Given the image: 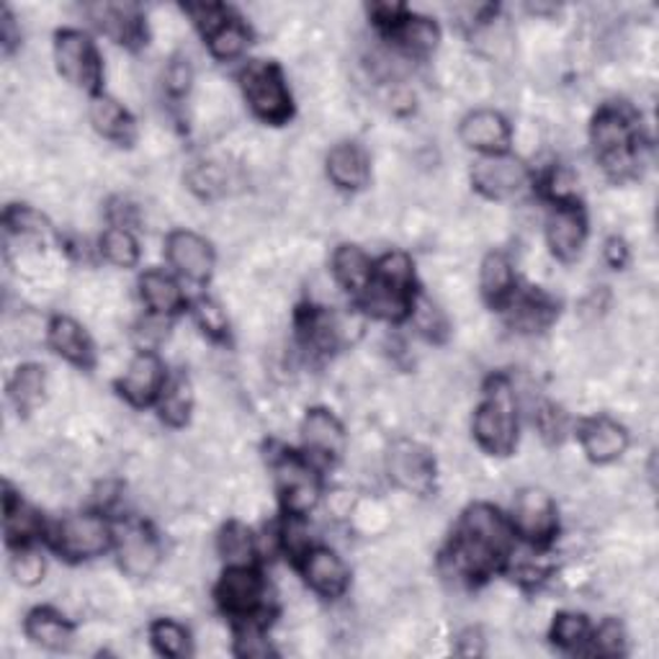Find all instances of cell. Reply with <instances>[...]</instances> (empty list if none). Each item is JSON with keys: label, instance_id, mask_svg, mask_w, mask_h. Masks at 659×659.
I'll return each instance as SVG.
<instances>
[{"label": "cell", "instance_id": "6da1fadb", "mask_svg": "<svg viewBox=\"0 0 659 659\" xmlns=\"http://www.w3.org/2000/svg\"><path fill=\"white\" fill-rule=\"evenodd\" d=\"M512 531L492 506H471L451 547V567L459 577L490 575L508 555Z\"/></svg>", "mask_w": 659, "mask_h": 659}, {"label": "cell", "instance_id": "7a4b0ae2", "mask_svg": "<svg viewBox=\"0 0 659 659\" xmlns=\"http://www.w3.org/2000/svg\"><path fill=\"white\" fill-rule=\"evenodd\" d=\"M475 438L485 451L498 453V457H506L516 449L518 418L508 381H492L490 392L475 415Z\"/></svg>", "mask_w": 659, "mask_h": 659}, {"label": "cell", "instance_id": "3957f363", "mask_svg": "<svg viewBox=\"0 0 659 659\" xmlns=\"http://www.w3.org/2000/svg\"><path fill=\"white\" fill-rule=\"evenodd\" d=\"M592 144L610 173L623 176L637 162V129L629 111L606 106L592 121Z\"/></svg>", "mask_w": 659, "mask_h": 659}, {"label": "cell", "instance_id": "277c9868", "mask_svg": "<svg viewBox=\"0 0 659 659\" xmlns=\"http://www.w3.org/2000/svg\"><path fill=\"white\" fill-rule=\"evenodd\" d=\"M242 93L260 119L281 124L291 113V96L281 70L273 62H250L240 76Z\"/></svg>", "mask_w": 659, "mask_h": 659}, {"label": "cell", "instance_id": "5b68a950", "mask_svg": "<svg viewBox=\"0 0 659 659\" xmlns=\"http://www.w3.org/2000/svg\"><path fill=\"white\" fill-rule=\"evenodd\" d=\"M54 60L60 76L83 91H93L99 88L103 64L101 57L96 52V47L86 34H80L76 29H64L57 34L54 42Z\"/></svg>", "mask_w": 659, "mask_h": 659}, {"label": "cell", "instance_id": "8992f818", "mask_svg": "<svg viewBox=\"0 0 659 659\" xmlns=\"http://www.w3.org/2000/svg\"><path fill=\"white\" fill-rule=\"evenodd\" d=\"M528 178L531 173H528L526 162L508 152L482 154L471 168V183L487 199L518 197L528 186Z\"/></svg>", "mask_w": 659, "mask_h": 659}, {"label": "cell", "instance_id": "52a82bcc", "mask_svg": "<svg viewBox=\"0 0 659 659\" xmlns=\"http://www.w3.org/2000/svg\"><path fill=\"white\" fill-rule=\"evenodd\" d=\"M111 528L101 516L80 512L64 518L54 531V549L68 559H93L109 551Z\"/></svg>", "mask_w": 659, "mask_h": 659}, {"label": "cell", "instance_id": "ba28073f", "mask_svg": "<svg viewBox=\"0 0 659 659\" xmlns=\"http://www.w3.org/2000/svg\"><path fill=\"white\" fill-rule=\"evenodd\" d=\"M389 479L410 495H428L436 479V463L418 441H397L387 453Z\"/></svg>", "mask_w": 659, "mask_h": 659}, {"label": "cell", "instance_id": "9c48e42d", "mask_svg": "<svg viewBox=\"0 0 659 659\" xmlns=\"http://www.w3.org/2000/svg\"><path fill=\"white\" fill-rule=\"evenodd\" d=\"M512 526H516V531L523 539L533 543H547L557 533L559 526L557 506L551 500V495L539 490V487L520 490L516 502H512Z\"/></svg>", "mask_w": 659, "mask_h": 659}, {"label": "cell", "instance_id": "30bf717a", "mask_svg": "<svg viewBox=\"0 0 659 659\" xmlns=\"http://www.w3.org/2000/svg\"><path fill=\"white\" fill-rule=\"evenodd\" d=\"M276 482H279L283 508L291 516H304L320 500V482H317L314 471L291 453L276 463Z\"/></svg>", "mask_w": 659, "mask_h": 659}, {"label": "cell", "instance_id": "8fae6325", "mask_svg": "<svg viewBox=\"0 0 659 659\" xmlns=\"http://www.w3.org/2000/svg\"><path fill=\"white\" fill-rule=\"evenodd\" d=\"M162 387H166V366H162L160 358L152 351L137 353L129 361L124 377L119 379L121 395L137 407H148L150 402L158 400L162 395Z\"/></svg>", "mask_w": 659, "mask_h": 659}, {"label": "cell", "instance_id": "7c38bea8", "mask_svg": "<svg viewBox=\"0 0 659 659\" xmlns=\"http://www.w3.org/2000/svg\"><path fill=\"white\" fill-rule=\"evenodd\" d=\"M263 598V580L248 565H232L217 585V600L227 613L250 616Z\"/></svg>", "mask_w": 659, "mask_h": 659}, {"label": "cell", "instance_id": "4fadbf2b", "mask_svg": "<svg viewBox=\"0 0 659 659\" xmlns=\"http://www.w3.org/2000/svg\"><path fill=\"white\" fill-rule=\"evenodd\" d=\"M166 253L170 266L176 268L178 273L186 276L189 281H207L211 276V268H214V253H211V246L197 232L178 230L168 238Z\"/></svg>", "mask_w": 659, "mask_h": 659}, {"label": "cell", "instance_id": "5bb4252c", "mask_svg": "<svg viewBox=\"0 0 659 659\" xmlns=\"http://www.w3.org/2000/svg\"><path fill=\"white\" fill-rule=\"evenodd\" d=\"M461 142L471 150H479L485 154L502 152L510 142V127L502 113L492 109H479L471 111L461 119L459 127Z\"/></svg>", "mask_w": 659, "mask_h": 659}, {"label": "cell", "instance_id": "9a60e30c", "mask_svg": "<svg viewBox=\"0 0 659 659\" xmlns=\"http://www.w3.org/2000/svg\"><path fill=\"white\" fill-rule=\"evenodd\" d=\"M302 438L307 451H312L314 457L336 461L343 457L346 451V430L340 426L336 415L322 410V407H314L309 410L302 420Z\"/></svg>", "mask_w": 659, "mask_h": 659}, {"label": "cell", "instance_id": "2e32d148", "mask_svg": "<svg viewBox=\"0 0 659 659\" xmlns=\"http://www.w3.org/2000/svg\"><path fill=\"white\" fill-rule=\"evenodd\" d=\"M119 565L129 577H150L160 565V543L150 528L132 523L119 541Z\"/></svg>", "mask_w": 659, "mask_h": 659}, {"label": "cell", "instance_id": "e0dca14e", "mask_svg": "<svg viewBox=\"0 0 659 659\" xmlns=\"http://www.w3.org/2000/svg\"><path fill=\"white\" fill-rule=\"evenodd\" d=\"M304 577L307 585L312 588L317 596L336 600L346 592L348 588V567L346 561L340 559L336 551L330 549H312L304 555Z\"/></svg>", "mask_w": 659, "mask_h": 659}, {"label": "cell", "instance_id": "ac0fdd59", "mask_svg": "<svg viewBox=\"0 0 659 659\" xmlns=\"http://www.w3.org/2000/svg\"><path fill=\"white\" fill-rule=\"evenodd\" d=\"M580 443L590 461L610 463L621 459L626 449H629V433H626L621 422L610 418H592L580 428Z\"/></svg>", "mask_w": 659, "mask_h": 659}, {"label": "cell", "instance_id": "d6986e66", "mask_svg": "<svg viewBox=\"0 0 659 659\" xmlns=\"http://www.w3.org/2000/svg\"><path fill=\"white\" fill-rule=\"evenodd\" d=\"M588 222L575 203H559V209L549 217L547 238L551 253L561 260H575L585 246Z\"/></svg>", "mask_w": 659, "mask_h": 659}, {"label": "cell", "instance_id": "ffe728a7", "mask_svg": "<svg viewBox=\"0 0 659 659\" xmlns=\"http://www.w3.org/2000/svg\"><path fill=\"white\" fill-rule=\"evenodd\" d=\"M330 181L343 191H361L369 186L371 162L369 154L356 142H340L328 154Z\"/></svg>", "mask_w": 659, "mask_h": 659}, {"label": "cell", "instance_id": "44dd1931", "mask_svg": "<svg viewBox=\"0 0 659 659\" xmlns=\"http://www.w3.org/2000/svg\"><path fill=\"white\" fill-rule=\"evenodd\" d=\"M23 631L27 637L34 641L37 647L50 649V652H64L72 645V626L64 621V618L52 608H37L27 616V623H23Z\"/></svg>", "mask_w": 659, "mask_h": 659}, {"label": "cell", "instance_id": "7402d4cb", "mask_svg": "<svg viewBox=\"0 0 659 659\" xmlns=\"http://www.w3.org/2000/svg\"><path fill=\"white\" fill-rule=\"evenodd\" d=\"M50 346L60 353L64 361L76 366H91L93 363V346L88 340L86 330L80 328L70 317H57L50 324Z\"/></svg>", "mask_w": 659, "mask_h": 659}, {"label": "cell", "instance_id": "603a6c76", "mask_svg": "<svg viewBox=\"0 0 659 659\" xmlns=\"http://www.w3.org/2000/svg\"><path fill=\"white\" fill-rule=\"evenodd\" d=\"M91 121L96 132L103 134L111 142H132L134 140V121L129 117V111L119 101L109 99V96H96L91 101Z\"/></svg>", "mask_w": 659, "mask_h": 659}, {"label": "cell", "instance_id": "cb8c5ba5", "mask_svg": "<svg viewBox=\"0 0 659 659\" xmlns=\"http://www.w3.org/2000/svg\"><path fill=\"white\" fill-rule=\"evenodd\" d=\"M93 19L101 31L117 39L119 44H134L142 39V21L134 6H93Z\"/></svg>", "mask_w": 659, "mask_h": 659}, {"label": "cell", "instance_id": "d4e9b609", "mask_svg": "<svg viewBox=\"0 0 659 659\" xmlns=\"http://www.w3.org/2000/svg\"><path fill=\"white\" fill-rule=\"evenodd\" d=\"M332 273L348 291H363L373 276L371 258L356 246H340L332 256Z\"/></svg>", "mask_w": 659, "mask_h": 659}, {"label": "cell", "instance_id": "484cf974", "mask_svg": "<svg viewBox=\"0 0 659 659\" xmlns=\"http://www.w3.org/2000/svg\"><path fill=\"white\" fill-rule=\"evenodd\" d=\"M142 299L154 314H173L183 307V291L168 273L148 271L140 281Z\"/></svg>", "mask_w": 659, "mask_h": 659}, {"label": "cell", "instance_id": "4316f807", "mask_svg": "<svg viewBox=\"0 0 659 659\" xmlns=\"http://www.w3.org/2000/svg\"><path fill=\"white\" fill-rule=\"evenodd\" d=\"M47 392V373L42 366L27 363L19 366L11 377V385H8V395H11L13 405L19 407L21 412L34 410V407L44 400Z\"/></svg>", "mask_w": 659, "mask_h": 659}, {"label": "cell", "instance_id": "83f0119b", "mask_svg": "<svg viewBox=\"0 0 659 659\" xmlns=\"http://www.w3.org/2000/svg\"><path fill=\"white\" fill-rule=\"evenodd\" d=\"M479 287L482 294L490 302L500 304L512 294L516 287V273H512V263L502 253H490L482 260V271H479Z\"/></svg>", "mask_w": 659, "mask_h": 659}, {"label": "cell", "instance_id": "f1b7e54d", "mask_svg": "<svg viewBox=\"0 0 659 659\" xmlns=\"http://www.w3.org/2000/svg\"><path fill=\"white\" fill-rule=\"evenodd\" d=\"M207 44L217 60H234V57L246 52V47L250 44V34L238 16L227 13L224 21L207 34Z\"/></svg>", "mask_w": 659, "mask_h": 659}, {"label": "cell", "instance_id": "f546056e", "mask_svg": "<svg viewBox=\"0 0 659 659\" xmlns=\"http://www.w3.org/2000/svg\"><path fill=\"white\" fill-rule=\"evenodd\" d=\"M6 536L11 543H23L42 531V518L34 508H29L21 498H16L11 487L6 485Z\"/></svg>", "mask_w": 659, "mask_h": 659}, {"label": "cell", "instance_id": "4dcf8cb0", "mask_svg": "<svg viewBox=\"0 0 659 659\" xmlns=\"http://www.w3.org/2000/svg\"><path fill=\"white\" fill-rule=\"evenodd\" d=\"M397 34H400V42L407 50L418 54L433 52L438 47V39H441L436 21L426 19V16H402L400 23H397Z\"/></svg>", "mask_w": 659, "mask_h": 659}, {"label": "cell", "instance_id": "1f68e13d", "mask_svg": "<svg viewBox=\"0 0 659 659\" xmlns=\"http://www.w3.org/2000/svg\"><path fill=\"white\" fill-rule=\"evenodd\" d=\"M101 256L117 268H132L140 260V246L127 227H109L101 234Z\"/></svg>", "mask_w": 659, "mask_h": 659}, {"label": "cell", "instance_id": "d6a6232c", "mask_svg": "<svg viewBox=\"0 0 659 659\" xmlns=\"http://www.w3.org/2000/svg\"><path fill=\"white\" fill-rule=\"evenodd\" d=\"M150 639L162 657L178 659L189 655V631H186L181 623L166 621V618H162V621L152 626Z\"/></svg>", "mask_w": 659, "mask_h": 659}, {"label": "cell", "instance_id": "836d02e7", "mask_svg": "<svg viewBox=\"0 0 659 659\" xmlns=\"http://www.w3.org/2000/svg\"><path fill=\"white\" fill-rule=\"evenodd\" d=\"M189 410H191V387L186 379H178L176 385L166 387L162 392V420L170 422V426H183L189 420Z\"/></svg>", "mask_w": 659, "mask_h": 659}, {"label": "cell", "instance_id": "e575fe53", "mask_svg": "<svg viewBox=\"0 0 659 659\" xmlns=\"http://www.w3.org/2000/svg\"><path fill=\"white\" fill-rule=\"evenodd\" d=\"M551 639L565 649H577L590 639V623L580 613H559L551 626Z\"/></svg>", "mask_w": 659, "mask_h": 659}, {"label": "cell", "instance_id": "d590c367", "mask_svg": "<svg viewBox=\"0 0 659 659\" xmlns=\"http://www.w3.org/2000/svg\"><path fill=\"white\" fill-rule=\"evenodd\" d=\"M219 551L222 557L232 565H248L250 557H253V536L246 526L230 523L224 528L222 539H219Z\"/></svg>", "mask_w": 659, "mask_h": 659}, {"label": "cell", "instance_id": "8d00e7d4", "mask_svg": "<svg viewBox=\"0 0 659 659\" xmlns=\"http://www.w3.org/2000/svg\"><path fill=\"white\" fill-rule=\"evenodd\" d=\"M11 575L16 582L23 585V588H31V585H39L44 577V559L39 551L21 549L19 555L11 559Z\"/></svg>", "mask_w": 659, "mask_h": 659}, {"label": "cell", "instance_id": "74e56055", "mask_svg": "<svg viewBox=\"0 0 659 659\" xmlns=\"http://www.w3.org/2000/svg\"><path fill=\"white\" fill-rule=\"evenodd\" d=\"M592 647H596V652L603 655V657L623 655V649H626L623 626L618 621H613V618H608V621L600 623L596 637H592Z\"/></svg>", "mask_w": 659, "mask_h": 659}, {"label": "cell", "instance_id": "f35d334b", "mask_svg": "<svg viewBox=\"0 0 659 659\" xmlns=\"http://www.w3.org/2000/svg\"><path fill=\"white\" fill-rule=\"evenodd\" d=\"M549 309L551 307L543 302L541 297H526L516 304V317H512V320H516L523 330H536L541 328V324H547Z\"/></svg>", "mask_w": 659, "mask_h": 659}, {"label": "cell", "instance_id": "ab89813d", "mask_svg": "<svg viewBox=\"0 0 659 659\" xmlns=\"http://www.w3.org/2000/svg\"><path fill=\"white\" fill-rule=\"evenodd\" d=\"M191 80H193L191 62L186 60V57H176L166 70V88L173 96H183L191 88Z\"/></svg>", "mask_w": 659, "mask_h": 659}, {"label": "cell", "instance_id": "60d3db41", "mask_svg": "<svg viewBox=\"0 0 659 659\" xmlns=\"http://www.w3.org/2000/svg\"><path fill=\"white\" fill-rule=\"evenodd\" d=\"M273 649L263 637V631L258 626H248L238 633V655L242 657H268Z\"/></svg>", "mask_w": 659, "mask_h": 659}, {"label": "cell", "instance_id": "b9f144b4", "mask_svg": "<svg viewBox=\"0 0 659 659\" xmlns=\"http://www.w3.org/2000/svg\"><path fill=\"white\" fill-rule=\"evenodd\" d=\"M197 320L201 322L203 330L211 332V336H222L227 328V317L222 312V307L209 302V299H201L197 304Z\"/></svg>", "mask_w": 659, "mask_h": 659}, {"label": "cell", "instance_id": "7bdbcfd3", "mask_svg": "<svg viewBox=\"0 0 659 659\" xmlns=\"http://www.w3.org/2000/svg\"><path fill=\"white\" fill-rule=\"evenodd\" d=\"M415 322H418V328L430 338H433L438 330H443V317L438 314V309L426 302V299H420V302L415 304Z\"/></svg>", "mask_w": 659, "mask_h": 659}, {"label": "cell", "instance_id": "ee69618b", "mask_svg": "<svg viewBox=\"0 0 659 659\" xmlns=\"http://www.w3.org/2000/svg\"><path fill=\"white\" fill-rule=\"evenodd\" d=\"M575 178L569 170H555L549 178V193L551 199H557L559 203H569V199L575 197Z\"/></svg>", "mask_w": 659, "mask_h": 659}, {"label": "cell", "instance_id": "f6af8a7d", "mask_svg": "<svg viewBox=\"0 0 659 659\" xmlns=\"http://www.w3.org/2000/svg\"><path fill=\"white\" fill-rule=\"evenodd\" d=\"M606 253L610 256V263H613V266H621V263H623V258H626L623 242H621V240H610V242H608V248H606Z\"/></svg>", "mask_w": 659, "mask_h": 659}]
</instances>
